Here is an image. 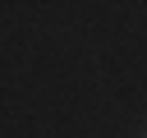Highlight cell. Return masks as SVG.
Returning a JSON list of instances; mask_svg holds the SVG:
<instances>
[{
  "label": "cell",
  "mask_w": 147,
  "mask_h": 138,
  "mask_svg": "<svg viewBox=\"0 0 147 138\" xmlns=\"http://www.w3.org/2000/svg\"><path fill=\"white\" fill-rule=\"evenodd\" d=\"M142 138H147V133H142Z\"/></svg>",
  "instance_id": "1"
}]
</instances>
